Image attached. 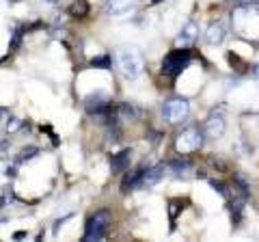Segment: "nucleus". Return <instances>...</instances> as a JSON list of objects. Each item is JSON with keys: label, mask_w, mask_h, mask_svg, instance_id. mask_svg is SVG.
<instances>
[{"label": "nucleus", "mask_w": 259, "mask_h": 242, "mask_svg": "<svg viewBox=\"0 0 259 242\" xmlns=\"http://www.w3.org/2000/svg\"><path fill=\"white\" fill-rule=\"evenodd\" d=\"M115 65L123 78L134 80L143 71V56L136 48H119L115 52Z\"/></svg>", "instance_id": "nucleus-1"}, {"label": "nucleus", "mask_w": 259, "mask_h": 242, "mask_svg": "<svg viewBox=\"0 0 259 242\" xmlns=\"http://www.w3.org/2000/svg\"><path fill=\"white\" fill-rule=\"evenodd\" d=\"M110 229V214L108 210H100L95 212L87 223V231H84V240L87 242H95V240H104Z\"/></svg>", "instance_id": "nucleus-2"}, {"label": "nucleus", "mask_w": 259, "mask_h": 242, "mask_svg": "<svg viewBox=\"0 0 259 242\" xmlns=\"http://www.w3.org/2000/svg\"><path fill=\"white\" fill-rule=\"evenodd\" d=\"M175 147L180 154H190V151H197L203 147V130L197 126L188 128V130H184L180 136H177L175 141Z\"/></svg>", "instance_id": "nucleus-3"}, {"label": "nucleus", "mask_w": 259, "mask_h": 242, "mask_svg": "<svg viewBox=\"0 0 259 242\" xmlns=\"http://www.w3.org/2000/svg\"><path fill=\"white\" fill-rule=\"evenodd\" d=\"M188 65H190V52L188 50H173L164 56V61H162V71H164L166 76L175 78Z\"/></svg>", "instance_id": "nucleus-4"}, {"label": "nucleus", "mask_w": 259, "mask_h": 242, "mask_svg": "<svg viewBox=\"0 0 259 242\" xmlns=\"http://www.w3.org/2000/svg\"><path fill=\"white\" fill-rule=\"evenodd\" d=\"M162 115L168 124H180V121L188 119L190 115V102L186 98H173L162 106Z\"/></svg>", "instance_id": "nucleus-5"}, {"label": "nucleus", "mask_w": 259, "mask_h": 242, "mask_svg": "<svg viewBox=\"0 0 259 242\" xmlns=\"http://www.w3.org/2000/svg\"><path fill=\"white\" fill-rule=\"evenodd\" d=\"M84 108H87L89 115L108 117V112H110V98L106 93H102V91L91 93V95H87V100H84Z\"/></svg>", "instance_id": "nucleus-6"}, {"label": "nucleus", "mask_w": 259, "mask_h": 242, "mask_svg": "<svg viewBox=\"0 0 259 242\" xmlns=\"http://www.w3.org/2000/svg\"><path fill=\"white\" fill-rule=\"evenodd\" d=\"M225 128H227V121H225V115L223 110H212L209 112V117L205 119L203 124V134L207 136V139H221V136L225 134Z\"/></svg>", "instance_id": "nucleus-7"}, {"label": "nucleus", "mask_w": 259, "mask_h": 242, "mask_svg": "<svg viewBox=\"0 0 259 242\" xmlns=\"http://www.w3.org/2000/svg\"><path fill=\"white\" fill-rule=\"evenodd\" d=\"M141 0H106V13L112 18H123V15L136 11Z\"/></svg>", "instance_id": "nucleus-8"}, {"label": "nucleus", "mask_w": 259, "mask_h": 242, "mask_svg": "<svg viewBox=\"0 0 259 242\" xmlns=\"http://www.w3.org/2000/svg\"><path fill=\"white\" fill-rule=\"evenodd\" d=\"M164 173H166V167L164 165H156V167H151V169H145L139 188H153L156 184H160V180L164 177Z\"/></svg>", "instance_id": "nucleus-9"}, {"label": "nucleus", "mask_w": 259, "mask_h": 242, "mask_svg": "<svg viewBox=\"0 0 259 242\" xmlns=\"http://www.w3.org/2000/svg\"><path fill=\"white\" fill-rule=\"evenodd\" d=\"M225 39H227V26H225V24L223 22L209 24L207 30H205V42L209 46H221Z\"/></svg>", "instance_id": "nucleus-10"}, {"label": "nucleus", "mask_w": 259, "mask_h": 242, "mask_svg": "<svg viewBox=\"0 0 259 242\" xmlns=\"http://www.w3.org/2000/svg\"><path fill=\"white\" fill-rule=\"evenodd\" d=\"M130 163H132V149H123L119 154L112 156L110 160V169L112 173H121V171H127L130 169Z\"/></svg>", "instance_id": "nucleus-11"}, {"label": "nucleus", "mask_w": 259, "mask_h": 242, "mask_svg": "<svg viewBox=\"0 0 259 242\" xmlns=\"http://www.w3.org/2000/svg\"><path fill=\"white\" fill-rule=\"evenodd\" d=\"M199 37V24L197 22H188L186 26L182 28V33H180V37H177V46H190V44H194V39Z\"/></svg>", "instance_id": "nucleus-12"}, {"label": "nucleus", "mask_w": 259, "mask_h": 242, "mask_svg": "<svg viewBox=\"0 0 259 242\" xmlns=\"http://www.w3.org/2000/svg\"><path fill=\"white\" fill-rule=\"evenodd\" d=\"M143 171H145V169H134V171H130V173L123 177V182H121V190L127 192V190L139 188V186H141V177H143Z\"/></svg>", "instance_id": "nucleus-13"}, {"label": "nucleus", "mask_w": 259, "mask_h": 242, "mask_svg": "<svg viewBox=\"0 0 259 242\" xmlns=\"http://www.w3.org/2000/svg\"><path fill=\"white\" fill-rule=\"evenodd\" d=\"M168 169H171V173L175 177H188V171H192V163L188 158H180V160H173Z\"/></svg>", "instance_id": "nucleus-14"}, {"label": "nucleus", "mask_w": 259, "mask_h": 242, "mask_svg": "<svg viewBox=\"0 0 259 242\" xmlns=\"http://www.w3.org/2000/svg\"><path fill=\"white\" fill-rule=\"evenodd\" d=\"M69 13L74 15V18H84L89 13V3L87 0H76V3L69 7Z\"/></svg>", "instance_id": "nucleus-15"}, {"label": "nucleus", "mask_w": 259, "mask_h": 242, "mask_svg": "<svg viewBox=\"0 0 259 242\" xmlns=\"http://www.w3.org/2000/svg\"><path fill=\"white\" fill-rule=\"evenodd\" d=\"M139 112H141V110L136 108L134 104H130V102H125L123 106L119 108V115H123L125 119H134V117H139Z\"/></svg>", "instance_id": "nucleus-16"}, {"label": "nucleus", "mask_w": 259, "mask_h": 242, "mask_svg": "<svg viewBox=\"0 0 259 242\" xmlns=\"http://www.w3.org/2000/svg\"><path fill=\"white\" fill-rule=\"evenodd\" d=\"M91 67H97V69H108V67H110V56H108V54L95 56V59H91Z\"/></svg>", "instance_id": "nucleus-17"}, {"label": "nucleus", "mask_w": 259, "mask_h": 242, "mask_svg": "<svg viewBox=\"0 0 259 242\" xmlns=\"http://www.w3.org/2000/svg\"><path fill=\"white\" fill-rule=\"evenodd\" d=\"M39 154V149L35 147V145H30V147H24L22 151H20V163H28V160H32V158H35Z\"/></svg>", "instance_id": "nucleus-18"}, {"label": "nucleus", "mask_w": 259, "mask_h": 242, "mask_svg": "<svg viewBox=\"0 0 259 242\" xmlns=\"http://www.w3.org/2000/svg\"><path fill=\"white\" fill-rule=\"evenodd\" d=\"M212 186H214V190L221 192L223 197H229V190H227V186H225L223 182H216V180H212Z\"/></svg>", "instance_id": "nucleus-19"}, {"label": "nucleus", "mask_w": 259, "mask_h": 242, "mask_svg": "<svg viewBox=\"0 0 259 242\" xmlns=\"http://www.w3.org/2000/svg\"><path fill=\"white\" fill-rule=\"evenodd\" d=\"M20 39H22V28H15L13 30V39H11V50H15V48L20 46Z\"/></svg>", "instance_id": "nucleus-20"}, {"label": "nucleus", "mask_w": 259, "mask_h": 242, "mask_svg": "<svg viewBox=\"0 0 259 242\" xmlns=\"http://www.w3.org/2000/svg\"><path fill=\"white\" fill-rule=\"evenodd\" d=\"M20 126H22V121H20V119H15V117L7 119V128H9V130H18Z\"/></svg>", "instance_id": "nucleus-21"}, {"label": "nucleus", "mask_w": 259, "mask_h": 242, "mask_svg": "<svg viewBox=\"0 0 259 242\" xmlns=\"http://www.w3.org/2000/svg\"><path fill=\"white\" fill-rule=\"evenodd\" d=\"M177 210H180V201H171V208H168V212H171V219L175 221L177 216Z\"/></svg>", "instance_id": "nucleus-22"}, {"label": "nucleus", "mask_w": 259, "mask_h": 242, "mask_svg": "<svg viewBox=\"0 0 259 242\" xmlns=\"http://www.w3.org/2000/svg\"><path fill=\"white\" fill-rule=\"evenodd\" d=\"M44 3L52 5V7H59V5H63V3H65V0H44Z\"/></svg>", "instance_id": "nucleus-23"}, {"label": "nucleus", "mask_w": 259, "mask_h": 242, "mask_svg": "<svg viewBox=\"0 0 259 242\" xmlns=\"http://www.w3.org/2000/svg\"><path fill=\"white\" fill-rule=\"evenodd\" d=\"M7 177H15V167H11V169H7V173H5Z\"/></svg>", "instance_id": "nucleus-24"}, {"label": "nucleus", "mask_w": 259, "mask_h": 242, "mask_svg": "<svg viewBox=\"0 0 259 242\" xmlns=\"http://www.w3.org/2000/svg\"><path fill=\"white\" fill-rule=\"evenodd\" d=\"M9 3H13V5H15V3H22V0H9Z\"/></svg>", "instance_id": "nucleus-25"}, {"label": "nucleus", "mask_w": 259, "mask_h": 242, "mask_svg": "<svg viewBox=\"0 0 259 242\" xmlns=\"http://www.w3.org/2000/svg\"><path fill=\"white\" fill-rule=\"evenodd\" d=\"M151 3H162V0H151Z\"/></svg>", "instance_id": "nucleus-26"}]
</instances>
